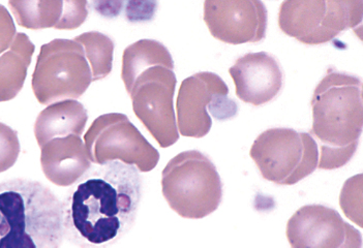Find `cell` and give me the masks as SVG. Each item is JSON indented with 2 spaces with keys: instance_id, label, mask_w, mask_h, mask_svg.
<instances>
[{
  "instance_id": "6da1fadb",
  "label": "cell",
  "mask_w": 363,
  "mask_h": 248,
  "mask_svg": "<svg viewBox=\"0 0 363 248\" xmlns=\"http://www.w3.org/2000/svg\"><path fill=\"white\" fill-rule=\"evenodd\" d=\"M142 198L135 166L114 161L90 169L62 202L65 237L81 248H107L132 229Z\"/></svg>"
},
{
  "instance_id": "7a4b0ae2",
  "label": "cell",
  "mask_w": 363,
  "mask_h": 248,
  "mask_svg": "<svg viewBox=\"0 0 363 248\" xmlns=\"http://www.w3.org/2000/svg\"><path fill=\"white\" fill-rule=\"evenodd\" d=\"M313 126L321 150L318 169L335 170L351 161L362 136V82L357 77L330 67L315 88ZM315 141V142H317Z\"/></svg>"
},
{
  "instance_id": "3957f363",
  "label": "cell",
  "mask_w": 363,
  "mask_h": 248,
  "mask_svg": "<svg viewBox=\"0 0 363 248\" xmlns=\"http://www.w3.org/2000/svg\"><path fill=\"white\" fill-rule=\"evenodd\" d=\"M63 207L49 187L33 180L0 184V248H60Z\"/></svg>"
},
{
  "instance_id": "277c9868",
  "label": "cell",
  "mask_w": 363,
  "mask_h": 248,
  "mask_svg": "<svg viewBox=\"0 0 363 248\" xmlns=\"http://www.w3.org/2000/svg\"><path fill=\"white\" fill-rule=\"evenodd\" d=\"M162 193L178 215L200 220L213 213L223 198V182L211 159L198 150L173 157L162 173Z\"/></svg>"
},
{
  "instance_id": "5b68a950",
  "label": "cell",
  "mask_w": 363,
  "mask_h": 248,
  "mask_svg": "<svg viewBox=\"0 0 363 248\" xmlns=\"http://www.w3.org/2000/svg\"><path fill=\"white\" fill-rule=\"evenodd\" d=\"M250 157L264 179L277 186H294L318 169L319 148L308 133L269 128L255 140Z\"/></svg>"
},
{
  "instance_id": "8992f818",
  "label": "cell",
  "mask_w": 363,
  "mask_h": 248,
  "mask_svg": "<svg viewBox=\"0 0 363 248\" xmlns=\"http://www.w3.org/2000/svg\"><path fill=\"white\" fill-rule=\"evenodd\" d=\"M91 82V69L79 43L56 38L43 45L31 81L33 94L40 105L76 101Z\"/></svg>"
},
{
  "instance_id": "52a82bcc",
  "label": "cell",
  "mask_w": 363,
  "mask_h": 248,
  "mask_svg": "<svg viewBox=\"0 0 363 248\" xmlns=\"http://www.w3.org/2000/svg\"><path fill=\"white\" fill-rule=\"evenodd\" d=\"M363 1L287 0L281 4L279 26L288 37L306 45L331 42L362 21Z\"/></svg>"
},
{
  "instance_id": "ba28073f",
  "label": "cell",
  "mask_w": 363,
  "mask_h": 248,
  "mask_svg": "<svg viewBox=\"0 0 363 248\" xmlns=\"http://www.w3.org/2000/svg\"><path fill=\"white\" fill-rule=\"evenodd\" d=\"M90 162L103 166L118 161L150 172L157 166L160 153L121 113L101 115L84 135Z\"/></svg>"
},
{
  "instance_id": "9c48e42d",
  "label": "cell",
  "mask_w": 363,
  "mask_h": 248,
  "mask_svg": "<svg viewBox=\"0 0 363 248\" xmlns=\"http://www.w3.org/2000/svg\"><path fill=\"white\" fill-rule=\"evenodd\" d=\"M176 112L178 133L199 139L211 132L213 117L230 120L238 115V105L229 98V88L218 74L201 72L182 81Z\"/></svg>"
},
{
  "instance_id": "30bf717a",
  "label": "cell",
  "mask_w": 363,
  "mask_h": 248,
  "mask_svg": "<svg viewBox=\"0 0 363 248\" xmlns=\"http://www.w3.org/2000/svg\"><path fill=\"white\" fill-rule=\"evenodd\" d=\"M176 83L174 67L155 65L142 72L126 91L135 115L162 148L179 139L173 105Z\"/></svg>"
},
{
  "instance_id": "8fae6325",
  "label": "cell",
  "mask_w": 363,
  "mask_h": 248,
  "mask_svg": "<svg viewBox=\"0 0 363 248\" xmlns=\"http://www.w3.org/2000/svg\"><path fill=\"white\" fill-rule=\"evenodd\" d=\"M292 248H362V236L345 222L335 209L308 205L293 214L287 223Z\"/></svg>"
},
{
  "instance_id": "7c38bea8",
  "label": "cell",
  "mask_w": 363,
  "mask_h": 248,
  "mask_svg": "<svg viewBox=\"0 0 363 248\" xmlns=\"http://www.w3.org/2000/svg\"><path fill=\"white\" fill-rule=\"evenodd\" d=\"M203 18L211 35L225 44L259 43L266 37L267 9L259 0H207Z\"/></svg>"
},
{
  "instance_id": "4fadbf2b",
  "label": "cell",
  "mask_w": 363,
  "mask_h": 248,
  "mask_svg": "<svg viewBox=\"0 0 363 248\" xmlns=\"http://www.w3.org/2000/svg\"><path fill=\"white\" fill-rule=\"evenodd\" d=\"M229 74L238 98L255 107L276 98L285 83L281 63L267 52L245 54L230 67Z\"/></svg>"
},
{
  "instance_id": "5bb4252c",
  "label": "cell",
  "mask_w": 363,
  "mask_h": 248,
  "mask_svg": "<svg viewBox=\"0 0 363 248\" xmlns=\"http://www.w3.org/2000/svg\"><path fill=\"white\" fill-rule=\"evenodd\" d=\"M16 21L27 29L55 28L73 30L84 23L88 16V2L78 0L65 1H10Z\"/></svg>"
},
{
  "instance_id": "9a60e30c",
  "label": "cell",
  "mask_w": 363,
  "mask_h": 248,
  "mask_svg": "<svg viewBox=\"0 0 363 248\" xmlns=\"http://www.w3.org/2000/svg\"><path fill=\"white\" fill-rule=\"evenodd\" d=\"M40 164L47 179L57 186H72L91 169L81 136L56 137L40 147Z\"/></svg>"
},
{
  "instance_id": "2e32d148",
  "label": "cell",
  "mask_w": 363,
  "mask_h": 248,
  "mask_svg": "<svg viewBox=\"0 0 363 248\" xmlns=\"http://www.w3.org/2000/svg\"><path fill=\"white\" fill-rule=\"evenodd\" d=\"M87 120V110L80 101L67 99L52 103L38 114L35 120V136L38 146L43 147L56 137L81 136Z\"/></svg>"
},
{
  "instance_id": "e0dca14e",
  "label": "cell",
  "mask_w": 363,
  "mask_h": 248,
  "mask_svg": "<svg viewBox=\"0 0 363 248\" xmlns=\"http://www.w3.org/2000/svg\"><path fill=\"white\" fill-rule=\"evenodd\" d=\"M35 50L30 38L19 33L10 50L0 56V103L15 98L21 91Z\"/></svg>"
},
{
  "instance_id": "ac0fdd59",
  "label": "cell",
  "mask_w": 363,
  "mask_h": 248,
  "mask_svg": "<svg viewBox=\"0 0 363 248\" xmlns=\"http://www.w3.org/2000/svg\"><path fill=\"white\" fill-rule=\"evenodd\" d=\"M155 65L174 67L172 55L162 43L155 40H141L130 45L123 52L121 78L126 91L142 72Z\"/></svg>"
},
{
  "instance_id": "d6986e66",
  "label": "cell",
  "mask_w": 363,
  "mask_h": 248,
  "mask_svg": "<svg viewBox=\"0 0 363 248\" xmlns=\"http://www.w3.org/2000/svg\"><path fill=\"white\" fill-rule=\"evenodd\" d=\"M84 49L85 57L91 69L92 82L103 80L111 74L115 43L99 31H90L74 38Z\"/></svg>"
},
{
  "instance_id": "ffe728a7",
  "label": "cell",
  "mask_w": 363,
  "mask_h": 248,
  "mask_svg": "<svg viewBox=\"0 0 363 248\" xmlns=\"http://www.w3.org/2000/svg\"><path fill=\"white\" fill-rule=\"evenodd\" d=\"M340 204L342 210L352 222L362 227V175L354 176L347 180L342 193Z\"/></svg>"
},
{
  "instance_id": "44dd1931",
  "label": "cell",
  "mask_w": 363,
  "mask_h": 248,
  "mask_svg": "<svg viewBox=\"0 0 363 248\" xmlns=\"http://www.w3.org/2000/svg\"><path fill=\"white\" fill-rule=\"evenodd\" d=\"M20 150L21 146L17 132L0 123V173L12 168L19 157Z\"/></svg>"
},
{
  "instance_id": "7402d4cb",
  "label": "cell",
  "mask_w": 363,
  "mask_h": 248,
  "mask_svg": "<svg viewBox=\"0 0 363 248\" xmlns=\"http://www.w3.org/2000/svg\"><path fill=\"white\" fill-rule=\"evenodd\" d=\"M16 35V26L9 11L0 4V54L12 46Z\"/></svg>"
},
{
  "instance_id": "603a6c76",
  "label": "cell",
  "mask_w": 363,
  "mask_h": 248,
  "mask_svg": "<svg viewBox=\"0 0 363 248\" xmlns=\"http://www.w3.org/2000/svg\"><path fill=\"white\" fill-rule=\"evenodd\" d=\"M126 18L130 21L147 20L153 16L155 2H126Z\"/></svg>"
},
{
  "instance_id": "cb8c5ba5",
  "label": "cell",
  "mask_w": 363,
  "mask_h": 248,
  "mask_svg": "<svg viewBox=\"0 0 363 248\" xmlns=\"http://www.w3.org/2000/svg\"><path fill=\"white\" fill-rule=\"evenodd\" d=\"M125 2L123 1H94L92 2L94 10L104 17H116L121 13Z\"/></svg>"
}]
</instances>
